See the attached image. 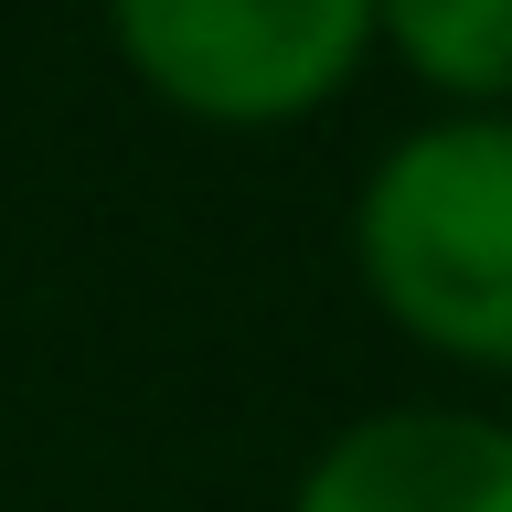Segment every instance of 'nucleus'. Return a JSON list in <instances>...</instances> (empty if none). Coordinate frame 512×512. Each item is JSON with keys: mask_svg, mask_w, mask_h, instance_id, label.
Here are the masks:
<instances>
[{"mask_svg": "<svg viewBox=\"0 0 512 512\" xmlns=\"http://www.w3.org/2000/svg\"><path fill=\"white\" fill-rule=\"evenodd\" d=\"M352 278L416 352L512 384V107L395 128L352 192Z\"/></svg>", "mask_w": 512, "mask_h": 512, "instance_id": "f257e3e1", "label": "nucleus"}, {"mask_svg": "<svg viewBox=\"0 0 512 512\" xmlns=\"http://www.w3.org/2000/svg\"><path fill=\"white\" fill-rule=\"evenodd\" d=\"M107 43L192 128H299L374 64V0H107Z\"/></svg>", "mask_w": 512, "mask_h": 512, "instance_id": "f03ea898", "label": "nucleus"}, {"mask_svg": "<svg viewBox=\"0 0 512 512\" xmlns=\"http://www.w3.org/2000/svg\"><path fill=\"white\" fill-rule=\"evenodd\" d=\"M288 512H512V416L374 406L320 438Z\"/></svg>", "mask_w": 512, "mask_h": 512, "instance_id": "7ed1b4c3", "label": "nucleus"}, {"mask_svg": "<svg viewBox=\"0 0 512 512\" xmlns=\"http://www.w3.org/2000/svg\"><path fill=\"white\" fill-rule=\"evenodd\" d=\"M374 54L438 107H512V0H374Z\"/></svg>", "mask_w": 512, "mask_h": 512, "instance_id": "20e7f679", "label": "nucleus"}]
</instances>
